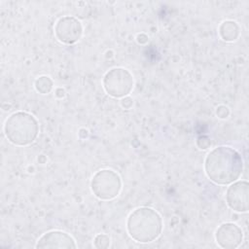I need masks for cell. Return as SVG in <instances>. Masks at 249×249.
Segmentation results:
<instances>
[{"instance_id": "cell-13", "label": "cell", "mask_w": 249, "mask_h": 249, "mask_svg": "<svg viewBox=\"0 0 249 249\" xmlns=\"http://www.w3.org/2000/svg\"><path fill=\"white\" fill-rule=\"evenodd\" d=\"M216 115L220 119H226L230 115V110L227 106L225 105H220L216 108Z\"/></svg>"}, {"instance_id": "cell-9", "label": "cell", "mask_w": 249, "mask_h": 249, "mask_svg": "<svg viewBox=\"0 0 249 249\" xmlns=\"http://www.w3.org/2000/svg\"><path fill=\"white\" fill-rule=\"evenodd\" d=\"M72 236L61 231H51L43 234L37 241L36 248H76Z\"/></svg>"}, {"instance_id": "cell-1", "label": "cell", "mask_w": 249, "mask_h": 249, "mask_svg": "<svg viewBox=\"0 0 249 249\" xmlns=\"http://www.w3.org/2000/svg\"><path fill=\"white\" fill-rule=\"evenodd\" d=\"M243 161L240 154L233 148L220 146L213 149L204 160L207 177L218 185L235 182L241 175Z\"/></svg>"}, {"instance_id": "cell-8", "label": "cell", "mask_w": 249, "mask_h": 249, "mask_svg": "<svg viewBox=\"0 0 249 249\" xmlns=\"http://www.w3.org/2000/svg\"><path fill=\"white\" fill-rule=\"evenodd\" d=\"M243 238L241 229L233 223L222 224L215 232V239L218 245L225 249L237 248Z\"/></svg>"}, {"instance_id": "cell-14", "label": "cell", "mask_w": 249, "mask_h": 249, "mask_svg": "<svg viewBox=\"0 0 249 249\" xmlns=\"http://www.w3.org/2000/svg\"><path fill=\"white\" fill-rule=\"evenodd\" d=\"M132 99L128 96H125V97H123L122 101H121V105L123 106V108L124 109H129L131 106H132Z\"/></svg>"}, {"instance_id": "cell-5", "label": "cell", "mask_w": 249, "mask_h": 249, "mask_svg": "<svg viewBox=\"0 0 249 249\" xmlns=\"http://www.w3.org/2000/svg\"><path fill=\"white\" fill-rule=\"evenodd\" d=\"M103 88L112 97H125L132 90L133 77L131 73L124 68H113L104 75Z\"/></svg>"}, {"instance_id": "cell-11", "label": "cell", "mask_w": 249, "mask_h": 249, "mask_svg": "<svg viewBox=\"0 0 249 249\" xmlns=\"http://www.w3.org/2000/svg\"><path fill=\"white\" fill-rule=\"evenodd\" d=\"M53 83L48 76H41L35 81V89L42 94L49 93L53 89Z\"/></svg>"}, {"instance_id": "cell-12", "label": "cell", "mask_w": 249, "mask_h": 249, "mask_svg": "<svg viewBox=\"0 0 249 249\" xmlns=\"http://www.w3.org/2000/svg\"><path fill=\"white\" fill-rule=\"evenodd\" d=\"M93 244H94V247L99 249L108 248L110 245V237L105 233H99L95 235L93 239Z\"/></svg>"}, {"instance_id": "cell-7", "label": "cell", "mask_w": 249, "mask_h": 249, "mask_svg": "<svg viewBox=\"0 0 249 249\" xmlns=\"http://www.w3.org/2000/svg\"><path fill=\"white\" fill-rule=\"evenodd\" d=\"M226 200L230 208L236 212H247L249 209V184L247 181H236L227 189Z\"/></svg>"}, {"instance_id": "cell-3", "label": "cell", "mask_w": 249, "mask_h": 249, "mask_svg": "<svg viewBox=\"0 0 249 249\" xmlns=\"http://www.w3.org/2000/svg\"><path fill=\"white\" fill-rule=\"evenodd\" d=\"M39 132L37 120L29 113L16 112L5 122L4 133L7 139L17 146L31 144Z\"/></svg>"}, {"instance_id": "cell-10", "label": "cell", "mask_w": 249, "mask_h": 249, "mask_svg": "<svg viewBox=\"0 0 249 249\" xmlns=\"http://www.w3.org/2000/svg\"><path fill=\"white\" fill-rule=\"evenodd\" d=\"M219 35L226 42L235 41L240 34L239 25L233 20H225L219 26Z\"/></svg>"}, {"instance_id": "cell-2", "label": "cell", "mask_w": 249, "mask_h": 249, "mask_svg": "<svg viewBox=\"0 0 249 249\" xmlns=\"http://www.w3.org/2000/svg\"><path fill=\"white\" fill-rule=\"evenodd\" d=\"M162 229L160 215L153 208L138 207L126 220V230L129 236L140 243H148L157 239Z\"/></svg>"}, {"instance_id": "cell-4", "label": "cell", "mask_w": 249, "mask_h": 249, "mask_svg": "<svg viewBox=\"0 0 249 249\" xmlns=\"http://www.w3.org/2000/svg\"><path fill=\"white\" fill-rule=\"evenodd\" d=\"M90 189L93 195L99 199H113L121 192L122 180L116 171L102 169L93 175L90 181Z\"/></svg>"}, {"instance_id": "cell-6", "label": "cell", "mask_w": 249, "mask_h": 249, "mask_svg": "<svg viewBox=\"0 0 249 249\" xmlns=\"http://www.w3.org/2000/svg\"><path fill=\"white\" fill-rule=\"evenodd\" d=\"M54 34L59 42L71 45L81 38L83 34V26L78 18L71 16H65L56 21L54 25Z\"/></svg>"}]
</instances>
